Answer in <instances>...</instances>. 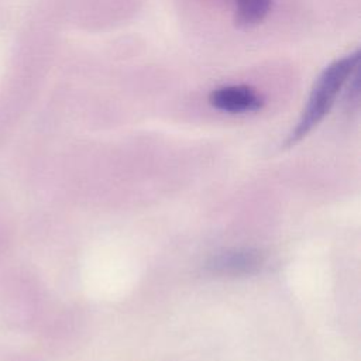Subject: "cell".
Segmentation results:
<instances>
[{
    "instance_id": "1",
    "label": "cell",
    "mask_w": 361,
    "mask_h": 361,
    "mask_svg": "<svg viewBox=\"0 0 361 361\" xmlns=\"http://www.w3.org/2000/svg\"><path fill=\"white\" fill-rule=\"evenodd\" d=\"M360 62L358 49L330 62L317 76L309 93L296 126L285 140V147H293L302 141L329 114L345 82L357 71Z\"/></svg>"
},
{
    "instance_id": "2",
    "label": "cell",
    "mask_w": 361,
    "mask_h": 361,
    "mask_svg": "<svg viewBox=\"0 0 361 361\" xmlns=\"http://www.w3.org/2000/svg\"><path fill=\"white\" fill-rule=\"evenodd\" d=\"M209 104L228 114L258 111L264 106L262 94L248 85H224L209 93Z\"/></svg>"
},
{
    "instance_id": "3",
    "label": "cell",
    "mask_w": 361,
    "mask_h": 361,
    "mask_svg": "<svg viewBox=\"0 0 361 361\" xmlns=\"http://www.w3.org/2000/svg\"><path fill=\"white\" fill-rule=\"evenodd\" d=\"M264 265V255L254 248H233L213 255L207 271L220 276H241L257 272Z\"/></svg>"
},
{
    "instance_id": "4",
    "label": "cell",
    "mask_w": 361,
    "mask_h": 361,
    "mask_svg": "<svg viewBox=\"0 0 361 361\" xmlns=\"http://www.w3.org/2000/svg\"><path fill=\"white\" fill-rule=\"evenodd\" d=\"M272 0H234V21L240 28L258 25L269 13Z\"/></svg>"
}]
</instances>
